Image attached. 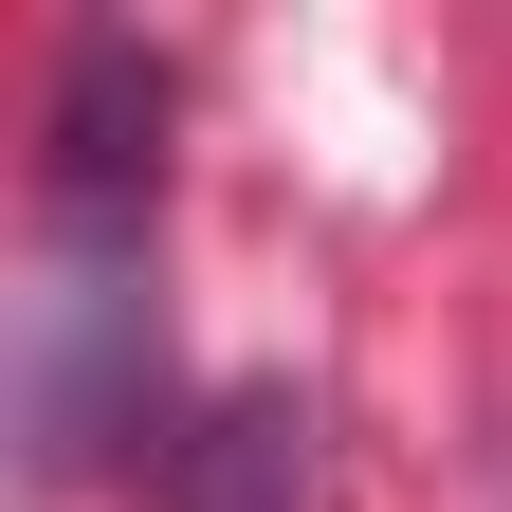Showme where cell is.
Segmentation results:
<instances>
[{
    "mask_svg": "<svg viewBox=\"0 0 512 512\" xmlns=\"http://www.w3.org/2000/svg\"><path fill=\"white\" fill-rule=\"evenodd\" d=\"M19 421H37V476H92L110 439H147V330H128V293H110V275H55V293H37Z\"/></svg>",
    "mask_w": 512,
    "mask_h": 512,
    "instance_id": "2",
    "label": "cell"
},
{
    "mask_svg": "<svg viewBox=\"0 0 512 512\" xmlns=\"http://www.w3.org/2000/svg\"><path fill=\"white\" fill-rule=\"evenodd\" d=\"M165 512H311V421H293V384H220L202 439L165 458Z\"/></svg>",
    "mask_w": 512,
    "mask_h": 512,
    "instance_id": "3",
    "label": "cell"
},
{
    "mask_svg": "<svg viewBox=\"0 0 512 512\" xmlns=\"http://www.w3.org/2000/svg\"><path fill=\"white\" fill-rule=\"evenodd\" d=\"M147 183H165V74H147V37H74L55 55V165H37L55 238H128Z\"/></svg>",
    "mask_w": 512,
    "mask_h": 512,
    "instance_id": "1",
    "label": "cell"
}]
</instances>
